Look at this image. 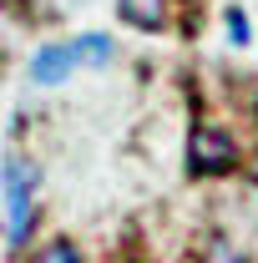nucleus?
Returning a JSON list of instances; mask_svg holds the SVG:
<instances>
[{"mask_svg":"<svg viewBox=\"0 0 258 263\" xmlns=\"http://www.w3.org/2000/svg\"><path fill=\"white\" fill-rule=\"evenodd\" d=\"M117 10H122V21L137 26V31H157L162 21H167V0H117Z\"/></svg>","mask_w":258,"mask_h":263,"instance_id":"obj_4","label":"nucleus"},{"mask_svg":"<svg viewBox=\"0 0 258 263\" xmlns=\"http://www.w3.org/2000/svg\"><path fill=\"white\" fill-rule=\"evenodd\" d=\"M71 46V61L81 66H112V35H97V31H86V35H76V41H66Z\"/></svg>","mask_w":258,"mask_h":263,"instance_id":"obj_5","label":"nucleus"},{"mask_svg":"<svg viewBox=\"0 0 258 263\" xmlns=\"http://www.w3.org/2000/svg\"><path fill=\"white\" fill-rule=\"evenodd\" d=\"M35 263H81V253H76L66 238H56V243H46V248L35 253Z\"/></svg>","mask_w":258,"mask_h":263,"instance_id":"obj_6","label":"nucleus"},{"mask_svg":"<svg viewBox=\"0 0 258 263\" xmlns=\"http://www.w3.org/2000/svg\"><path fill=\"white\" fill-rule=\"evenodd\" d=\"M188 162H193V172H228V167L238 162V147H233V137L223 127H197Z\"/></svg>","mask_w":258,"mask_h":263,"instance_id":"obj_2","label":"nucleus"},{"mask_svg":"<svg viewBox=\"0 0 258 263\" xmlns=\"http://www.w3.org/2000/svg\"><path fill=\"white\" fill-rule=\"evenodd\" d=\"M208 263H248V258H243L238 248H228V243H213V248H208Z\"/></svg>","mask_w":258,"mask_h":263,"instance_id":"obj_7","label":"nucleus"},{"mask_svg":"<svg viewBox=\"0 0 258 263\" xmlns=\"http://www.w3.org/2000/svg\"><path fill=\"white\" fill-rule=\"evenodd\" d=\"M5 218H10V238L21 243L31 228V197H35V167L21 152H5Z\"/></svg>","mask_w":258,"mask_h":263,"instance_id":"obj_1","label":"nucleus"},{"mask_svg":"<svg viewBox=\"0 0 258 263\" xmlns=\"http://www.w3.org/2000/svg\"><path fill=\"white\" fill-rule=\"evenodd\" d=\"M71 46H66V41H51V46H41V51H35L31 56V81L35 86H61L66 76H71Z\"/></svg>","mask_w":258,"mask_h":263,"instance_id":"obj_3","label":"nucleus"}]
</instances>
